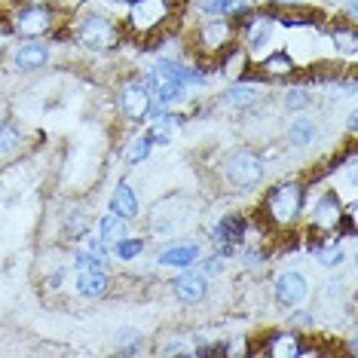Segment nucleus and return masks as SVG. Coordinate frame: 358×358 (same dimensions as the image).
<instances>
[{
	"label": "nucleus",
	"instance_id": "nucleus-15",
	"mask_svg": "<svg viewBox=\"0 0 358 358\" xmlns=\"http://www.w3.org/2000/svg\"><path fill=\"white\" fill-rule=\"evenodd\" d=\"M300 337L294 331H279V334H270V340H266L264 352L270 358H291V355H300Z\"/></svg>",
	"mask_w": 358,
	"mask_h": 358
},
{
	"label": "nucleus",
	"instance_id": "nucleus-2",
	"mask_svg": "<svg viewBox=\"0 0 358 358\" xmlns=\"http://www.w3.org/2000/svg\"><path fill=\"white\" fill-rule=\"evenodd\" d=\"M221 169H224L227 184H230L233 190H255V187L264 181V157L248 148L233 150L230 157L221 162Z\"/></svg>",
	"mask_w": 358,
	"mask_h": 358
},
{
	"label": "nucleus",
	"instance_id": "nucleus-30",
	"mask_svg": "<svg viewBox=\"0 0 358 358\" xmlns=\"http://www.w3.org/2000/svg\"><path fill=\"white\" fill-rule=\"evenodd\" d=\"M104 257H99V255H89V251H80V255L74 257V270L80 273V270H104Z\"/></svg>",
	"mask_w": 358,
	"mask_h": 358
},
{
	"label": "nucleus",
	"instance_id": "nucleus-7",
	"mask_svg": "<svg viewBox=\"0 0 358 358\" xmlns=\"http://www.w3.org/2000/svg\"><path fill=\"white\" fill-rule=\"evenodd\" d=\"M340 221H343V202H340L337 190H324L315 206L309 208V227L315 233H331L340 230Z\"/></svg>",
	"mask_w": 358,
	"mask_h": 358
},
{
	"label": "nucleus",
	"instance_id": "nucleus-3",
	"mask_svg": "<svg viewBox=\"0 0 358 358\" xmlns=\"http://www.w3.org/2000/svg\"><path fill=\"white\" fill-rule=\"evenodd\" d=\"M175 0H129V13H126V28L138 37H148L153 31H159L172 19L175 13Z\"/></svg>",
	"mask_w": 358,
	"mask_h": 358
},
{
	"label": "nucleus",
	"instance_id": "nucleus-34",
	"mask_svg": "<svg viewBox=\"0 0 358 358\" xmlns=\"http://www.w3.org/2000/svg\"><path fill=\"white\" fill-rule=\"evenodd\" d=\"M288 324H291V328H313V315L300 309V313H294V315L288 319Z\"/></svg>",
	"mask_w": 358,
	"mask_h": 358
},
{
	"label": "nucleus",
	"instance_id": "nucleus-22",
	"mask_svg": "<svg viewBox=\"0 0 358 358\" xmlns=\"http://www.w3.org/2000/svg\"><path fill=\"white\" fill-rule=\"evenodd\" d=\"M144 349V334L138 328H120L117 331V355H138Z\"/></svg>",
	"mask_w": 358,
	"mask_h": 358
},
{
	"label": "nucleus",
	"instance_id": "nucleus-9",
	"mask_svg": "<svg viewBox=\"0 0 358 358\" xmlns=\"http://www.w3.org/2000/svg\"><path fill=\"white\" fill-rule=\"evenodd\" d=\"M273 294H275V303H279V306H297V303H303V300H306L309 285H306V279L297 270H285V273L275 275Z\"/></svg>",
	"mask_w": 358,
	"mask_h": 358
},
{
	"label": "nucleus",
	"instance_id": "nucleus-26",
	"mask_svg": "<svg viewBox=\"0 0 358 358\" xmlns=\"http://www.w3.org/2000/svg\"><path fill=\"white\" fill-rule=\"evenodd\" d=\"M86 227H89V217L83 211H71V215L64 217V236H68V239H83Z\"/></svg>",
	"mask_w": 358,
	"mask_h": 358
},
{
	"label": "nucleus",
	"instance_id": "nucleus-32",
	"mask_svg": "<svg viewBox=\"0 0 358 358\" xmlns=\"http://www.w3.org/2000/svg\"><path fill=\"white\" fill-rule=\"evenodd\" d=\"M202 273H206V275H221L224 273V257L221 255L206 257V260H202Z\"/></svg>",
	"mask_w": 358,
	"mask_h": 358
},
{
	"label": "nucleus",
	"instance_id": "nucleus-23",
	"mask_svg": "<svg viewBox=\"0 0 358 358\" xmlns=\"http://www.w3.org/2000/svg\"><path fill=\"white\" fill-rule=\"evenodd\" d=\"M248 71V50H242V46H233V50H227V59H224V77L230 80H239L242 74Z\"/></svg>",
	"mask_w": 358,
	"mask_h": 358
},
{
	"label": "nucleus",
	"instance_id": "nucleus-8",
	"mask_svg": "<svg viewBox=\"0 0 358 358\" xmlns=\"http://www.w3.org/2000/svg\"><path fill=\"white\" fill-rule=\"evenodd\" d=\"M233 31H236L233 22H227V19H208V22H202V25H199L196 46H199L202 52H208V55L224 52L227 43L233 40Z\"/></svg>",
	"mask_w": 358,
	"mask_h": 358
},
{
	"label": "nucleus",
	"instance_id": "nucleus-16",
	"mask_svg": "<svg viewBox=\"0 0 358 358\" xmlns=\"http://www.w3.org/2000/svg\"><path fill=\"white\" fill-rule=\"evenodd\" d=\"M199 245L196 242H187V245H175V248H166L162 255L157 257V264L162 266H178V270H184V266H193L199 260Z\"/></svg>",
	"mask_w": 358,
	"mask_h": 358
},
{
	"label": "nucleus",
	"instance_id": "nucleus-10",
	"mask_svg": "<svg viewBox=\"0 0 358 358\" xmlns=\"http://www.w3.org/2000/svg\"><path fill=\"white\" fill-rule=\"evenodd\" d=\"M172 291H175V297L187 306L199 303V300H206V294H208V275L202 270H193V266H184L181 275L172 282Z\"/></svg>",
	"mask_w": 358,
	"mask_h": 358
},
{
	"label": "nucleus",
	"instance_id": "nucleus-12",
	"mask_svg": "<svg viewBox=\"0 0 358 358\" xmlns=\"http://www.w3.org/2000/svg\"><path fill=\"white\" fill-rule=\"evenodd\" d=\"M245 217L242 215H224L221 221L211 227V239L217 242V245H230V248H239L242 239H245Z\"/></svg>",
	"mask_w": 358,
	"mask_h": 358
},
{
	"label": "nucleus",
	"instance_id": "nucleus-29",
	"mask_svg": "<svg viewBox=\"0 0 358 358\" xmlns=\"http://www.w3.org/2000/svg\"><path fill=\"white\" fill-rule=\"evenodd\" d=\"M19 141H22V135H19V129L15 126H0V157H6V153H13L15 148H19Z\"/></svg>",
	"mask_w": 358,
	"mask_h": 358
},
{
	"label": "nucleus",
	"instance_id": "nucleus-25",
	"mask_svg": "<svg viewBox=\"0 0 358 358\" xmlns=\"http://www.w3.org/2000/svg\"><path fill=\"white\" fill-rule=\"evenodd\" d=\"M110 248H113V255L123 260V264H129V260H135L144 251V239H129L126 236V239H120L117 245H110Z\"/></svg>",
	"mask_w": 358,
	"mask_h": 358
},
{
	"label": "nucleus",
	"instance_id": "nucleus-17",
	"mask_svg": "<svg viewBox=\"0 0 358 358\" xmlns=\"http://www.w3.org/2000/svg\"><path fill=\"white\" fill-rule=\"evenodd\" d=\"M110 211H117V215L126 217V221H135V217H138V196H135V190L126 181H120L117 190H113Z\"/></svg>",
	"mask_w": 358,
	"mask_h": 358
},
{
	"label": "nucleus",
	"instance_id": "nucleus-4",
	"mask_svg": "<svg viewBox=\"0 0 358 358\" xmlns=\"http://www.w3.org/2000/svg\"><path fill=\"white\" fill-rule=\"evenodd\" d=\"M55 25H59V15H55L52 3H25L10 15V31L25 40L52 34Z\"/></svg>",
	"mask_w": 358,
	"mask_h": 358
},
{
	"label": "nucleus",
	"instance_id": "nucleus-27",
	"mask_svg": "<svg viewBox=\"0 0 358 358\" xmlns=\"http://www.w3.org/2000/svg\"><path fill=\"white\" fill-rule=\"evenodd\" d=\"M315 257H319L322 266H340V264H343V251H340V245L334 239L322 242L319 251H315Z\"/></svg>",
	"mask_w": 358,
	"mask_h": 358
},
{
	"label": "nucleus",
	"instance_id": "nucleus-24",
	"mask_svg": "<svg viewBox=\"0 0 358 358\" xmlns=\"http://www.w3.org/2000/svg\"><path fill=\"white\" fill-rule=\"evenodd\" d=\"M264 74L266 77H288V74H294V59H291L285 50L266 55V59H264Z\"/></svg>",
	"mask_w": 358,
	"mask_h": 358
},
{
	"label": "nucleus",
	"instance_id": "nucleus-31",
	"mask_svg": "<svg viewBox=\"0 0 358 358\" xmlns=\"http://www.w3.org/2000/svg\"><path fill=\"white\" fill-rule=\"evenodd\" d=\"M309 101H313V95H309L306 89H291V92L285 95V108L288 110H303V108H309Z\"/></svg>",
	"mask_w": 358,
	"mask_h": 358
},
{
	"label": "nucleus",
	"instance_id": "nucleus-35",
	"mask_svg": "<svg viewBox=\"0 0 358 358\" xmlns=\"http://www.w3.org/2000/svg\"><path fill=\"white\" fill-rule=\"evenodd\" d=\"M25 3H59V0H25Z\"/></svg>",
	"mask_w": 358,
	"mask_h": 358
},
{
	"label": "nucleus",
	"instance_id": "nucleus-14",
	"mask_svg": "<svg viewBox=\"0 0 358 358\" xmlns=\"http://www.w3.org/2000/svg\"><path fill=\"white\" fill-rule=\"evenodd\" d=\"M77 291L83 297H104L110 291V275L104 270H80L77 273Z\"/></svg>",
	"mask_w": 358,
	"mask_h": 358
},
{
	"label": "nucleus",
	"instance_id": "nucleus-28",
	"mask_svg": "<svg viewBox=\"0 0 358 358\" xmlns=\"http://www.w3.org/2000/svg\"><path fill=\"white\" fill-rule=\"evenodd\" d=\"M331 37H334V43L340 46L343 52H349V55H355V50H358V34H355V28H334L331 31Z\"/></svg>",
	"mask_w": 358,
	"mask_h": 358
},
{
	"label": "nucleus",
	"instance_id": "nucleus-6",
	"mask_svg": "<svg viewBox=\"0 0 358 358\" xmlns=\"http://www.w3.org/2000/svg\"><path fill=\"white\" fill-rule=\"evenodd\" d=\"M117 104H120V113H123L129 123H141V120L150 117L153 92L141 83V77H138V80H129V83H123V89H120Z\"/></svg>",
	"mask_w": 358,
	"mask_h": 358
},
{
	"label": "nucleus",
	"instance_id": "nucleus-1",
	"mask_svg": "<svg viewBox=\"0 0 358 358\" xmlns=\"http://www.w3.org/2000/svg\"><path fill=\"white\" fill-rule=\"evenodd\" d=\"M303 202H306V190L297 181H282L273 190H266L264 196V211L266 221L275 227H291L297 224V217L303 215Z\"/></svg>",
	"mask_w": 358,
	"mask_h": 358
},
{
	"label": "nucleus",
	"instance_id": "nucleus-36",
	"mask_svg": "<svg viewBox=\"0 0 358 358\" xmlns=\"http://www.w3.org/2000/svg\"><path fill=\"white\" fill-rule=\"evenodd\" d=\"M279 3H297V0H279Z\"/></svg>",
	"mask_w": 358,
	"mask_h": 358
},
{
	"label": "nucleus",
	"instance_id": "nucleus-18",
	"mask_svg": "<svg viewBox=\"0 0 358 358\" xmlns=\"http://www.w3.org/2000/svg\"><path fill=\"white\" fill-rule=\"evenodd\" d=\"M101 242H108V245H117L120 239H126L129 236V221L126 217H120L117 211H108V215H101Z\"/></svg>",
	"mask_w": 358,
	"mask_h": 358
},
{
	"label": "nucleus",
	"instance_id": "nucleus-21",
	"mask_svg": "<svg viewBox=\"0 0 358 358\" xmlns=\"http://www.w3.org/2000/svg\"><path fill=\"white\" fill-rule=\"evenodd\" d=\"M150 148H153V138H150V132H144V135H135L132 141L126 144V150H123V159L129 162V166H141V162L148 159Z\"/></svg>",
	"mask_w": 358,
	"mask_h": 358
},
{
	"label": "nucleus",
	"instance_id": "nucleus-5",
	"mask_svg": "<svg viewBox=\"0 0 358 358\" xmlns=\"http://www.w3.org/2000/svg\"><path fill=\"white\" fill-rule=\"evenodd\" d=\"M74 37L77 43L89 46V50H110V46L120 43V25L104 13H86L80 15Z\"/></svg>",
	"mask_w": 358,
	"mask_h": 358
},
{
	"label": "nucleus",
	"instance_id": "nucleus-20",
	"mask_svg": "<svg viewBox=\"0 0 358 358\" xmlns=\"http://www.w3.org/2000/svg\"><path fill=\"white\" fill-rule=\"evenodd\" d=\"M257 101H260V89L257 86H233V89H227L224 92L227 108L245 110V108H251V104H257Z\"/></svg>",
	"mask_w": 358,
	"mask_h": 358
},
{
	"label": "nucleus",
	"instance_id": "nucleus-11",
	"mask_svg": "<svg viewBox=\"0 0 358 358\" xmlns=\"http://www.w3.org/2000/svg\"><path fill=\"white\" fill-rule=\"evenodd\" d=\"M248 19H242V37H245L248 50H260V46L270 40L275 19L270 13H245Z\"/></svg>",
	"mask_w": 358,
	"mask_h": 358
},
{
	"label": "nucleus",
	"instance_id": "nucleus-33",
	"mask_svg": "<svg viewBox=\"0 0 358 358\" xmlns=\"http://www.w3.org/2000/svg\"><path fill=\"white\" fill-rule=\"evenodd\" d=\"M83 251H89V255H99L108 260V242H101V239H92V236H86V242H83Z\"/></svg>",
	"mask_w": 358,
	"mask_h": 358
},
{
	"label": "nucleus",
	"instance_id": "nucleus-19",
	"mask_svg": "<svg viewBox=\"0 0 358 358\" xmlns=\"http://www.w3.org/2000/svg\"><path fill=\"white\" fill-rule=\"evenodd\" d=\"M315 138H319V129H315V123L306 120V117H297L294 123L288 126V144L291 148H306V144H313Z\"/></svg>",
	"mask_w": 358,
	"mask_h": 358
},
{
	"label": "nucleus",
	"instance_id": "nucleus-13",
	"mask_svg": "<svg viewBox=\"0 0 358 358\" xmlns=\"http://www.w3.org/2000/svg\"><path fill=\"white\" fill-rule=\"evenodd\" d=\"M13 62H15L19 71H40V68L50 64V46L46 43H25V46L15 50Z\"/></svg>",
	"mask_w": 358,
	"mask_h": 358
}]
</instances>
